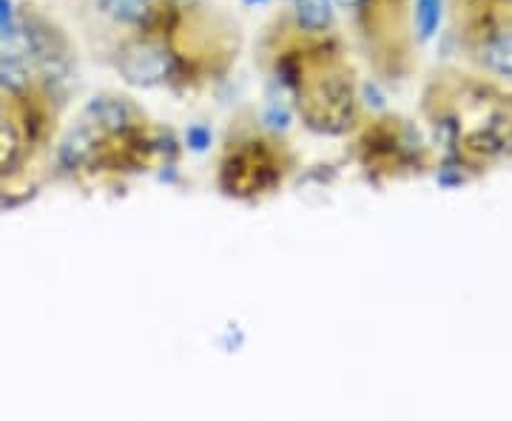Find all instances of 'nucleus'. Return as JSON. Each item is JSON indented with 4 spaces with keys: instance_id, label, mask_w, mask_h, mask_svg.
Returning a JSON list of instances; mask_svg holds the SVG:
<instances>
[{
    "instance_id": "1",
    "label": "nucleus",
    "mask_w": 512,
    "mask_h": 421,
    "mask_svg": "<svg viewBox=\"0 0 512 421\" xmlns=\"http://www.w3.org/2000/svg\"><path fill=\"white\" fill-rule=\"evenodd\" d=\"M120 72L134 86H157L171 74V55L160 43L140 40L120 55Z\"/></svg>"
},
{
    "instance_id": "2",
    "label": "nucleus",
    "mask_w": 512,
    "mask_h": 421,
    "mask_svg": "<svg viewBox=\"0 0 512 421\" xmlns=\"http://www.w3.org/2000/svg\"><path fill=\"white\" fill-rule=\"evenodd\" d=\"M29 55L23 49H9L0 57V86L9 92H23L29 86Z\"/></svg>"
},
{
    "instance_id": "3",
    "label": "nucleus",
    "mask_w": 512,
    "mask_h": 421,
    "mask_svg": "<svg viewBox=\"0 0 512 421\" xmlns=\"http://www.w3.org/2000/svg\"><path fill=\"white\" fill-rule=\"evenodd\" d=\"M86 123L97 134H103V131H120L128 123L126 106L117 103V100H94L89 111H86Z\"/></svg>"
},
{
    "instance_id": "4",
    "label": "nucleus",
    "mask_w": 512,
    "mask_h": 421,
    "mask_svg": "<svg viewBox=\"0 0 512 421\" xmlns=\"http://www.w3.org/2000/svg\"><path fill=\"white\" fill-rule=\"evenodd\" d=\"M296 20L305 32H325L333 20L330 0H296Z\"/></svg>"
},
{
    "instance_id": "5",
    "label": "nucleus",
    "mask_w": 512,
    "mask_h": 421,
    "mask_svg": "<svg viewBox=\"0 0 512 421\" xmlns=\"http://www.w3.org/2000/svg\"><path fill=\"white\" fill-rule=\"evenodd\" d=\"M484 60L495 74L501 77H512V32H501L495 35L487 46H484Z\"/></svg>"
},
{
    "instance_id": "6",
    "label": "nucleus",
    "mask_w": 512,
    "mask_h": 421,
    "mask_svg": "<svg viewBox=\"0 0 512 421\" xmlns=\"http://www.w3.org/2000/svg\"><path fill=\"white\" fill-rule=\"evenodd\" d=\"M100 3L111 18L123 20V23H143L151 15L148 0H100Z\"/></svg>"
},
{
    "instance_id": "7",
    "label": "nucleus",
    "mask_w": 512,
    "mask_h": 421,
    "mask_svg": "<svg viewBox=\"0 0 512 421\" xmlns=\"http://www.w3.org/2000/svg\"><path fill=\"white\" fill-rule=\"evenodd\" d=\"M441 6L444 0H416V29L421 40H430L436 35L441 23Z\"/></svg>"
},
{
    "instance_id": "8",
    "label": "nucleus",
    "mask_w": 512,
    "mask_h": 421,
    "mask_svg": "<svg viewBox=\"0 0 512 421\" xmlns=\"http://www.w3.org/2000/svg\"><path fill=\"white\" fill-rule=\"evenodd\" d=\"M15 154H18V137H15V131L6 120H0V171L6 165H12Z\"/></svg>"
},
{
    "instance_id": "9",
    "label": "nucleus",
    "mask_w": 512,
    "mask_h": 421,
    "mask_svg": "<svg viewBox=\"0 0 512 421\" xmlns=\"http://www.w3.org/2000/svg\"><path fill=\"white\" fill-rule=\"evenodd\" d=\"M185 140H188V146L194 148V151H205V148L211 146V131L205 129V126H191L188 134H185Z\"/></svg>"
},
{
    "instance_id": "10",
    "label": "nucleus",
    "mask_w": 512,
    "mask_h": 421,
    "mask_svg": "<svg viewBox=\"0 0 512 421\" xmlns=\"http://www.w3.org/2000/svg\"><path fill=\"white\" fill-rule=\"evenodd\" d=\"M15 32V18H12V0H0V37H9Z\"/></svg>"
},
{
    "instance_id": "11",
    "label": "nucleus",
    "mask_w": 512,
    "mask_h": 421,
    "mask_svg": "<svg viewBox=\"0 0 512 421\" xmlns=\"http://www.w3.org/2000/svg\"><path fill=\"white\" fill-rule=\"evenodd\" d=\"M342 9H359V6H365L367 0H336Z\"/></svg>"
},
{
    "instance_id": "12",
    "label": "nucleus",
    "mask_w": 512,
    "mask_h": 421,
    "mask_svg": "<svg viewBox=\"0 0 512 421\" xmlns=\"http://www.w3.org/2000/svg\"><path fill=\"white\" fill-rule=\"evenodd\" d=\"M248 3H254V0H248ZM256 3H265V0H256Z\"/></svg>"
}]
</instances>
